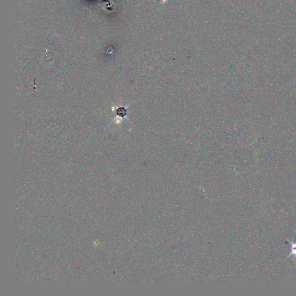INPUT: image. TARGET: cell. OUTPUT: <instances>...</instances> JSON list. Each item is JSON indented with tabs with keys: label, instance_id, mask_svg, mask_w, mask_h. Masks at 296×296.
Segmentation results:
<instances>
[{
	"label": "cell",
	"instance_id": "1",
	"mask_svg": "<svg viewBox=\"0 0 296 296\" xmlns=\"http://www.w3.org/2000/svg\"><path fill=\"white\" fill-rule=\"evenodd\" d=\"M116 113L120 117H124L126 115V110L124 108H119L116 111Z\"/></svg>",
	"mask_w": 296,
	"mask_h": 296
},
{
	"label": "cell",
	"instance_id": "2",
	"mask_svg": "<svg viewBox=\"0 0 296 296\" xmlns=\"http://www.w3.org/2000/svg\"><path fill=\"white\" fill-rule=\"evenodd\" d=\"M291 253L296 255V244H292L291 245Z\"/></svg>",
	"mask_w": 296,
	"mask_h": 296
}]
</instances>
